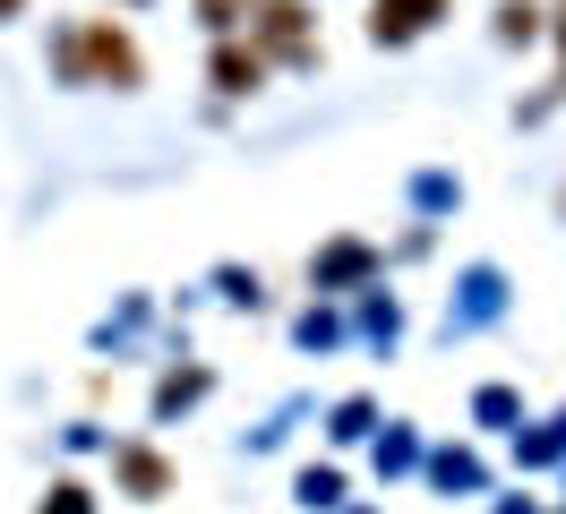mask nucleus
Listing matches in <instances>:
<instances>
[{
	"instance_id": "nucleus-1",
	"label": "nucleus",
	"mask_w": 566,
	"mask_h": 514,
	"mask_svg": "<svg viewBox=\"0 0 566 514\" xmlns=\"http://www.w3.org/2000/svg\"><path fill=\"white\" fill-rule=\"evenodd\" d=\"M438 9H447V0H378L369 34H378V43H412V34H421L429 18H438Z\"/></svg>"
},
{
	"instance_id": "nucleus-2",
	"label": "nucleus",
	"mask_w": 566,
	"mask_h": 514,
	"mask_svg": "<svg viewBox=\"0 0 566 514\" xmlns=\"http://www.w3.org/2000/svg\"><path fill=\"white\" fill-rule=\"evenodd\" d=\"M258 77H266V61H258V52H241V43H223V52H214V86H223V95H249Z\"/></svg>"
},
{
	"instance_id": "nucleus-3",
	"label": "nucleus",
	"mask_w": 566,
	"mask_h": 514,
	"mask_svg": "<svg viewBox=\"0 0 566 514\" xmlns=\"http://www.w3.org/2000/svg\"><path fill=\"white\" fill-rule=\"evenodd\" d=\"M258 27H266V43H275V52H292V61H301V0H266V18H258Z\"/></svg>"
},
{
	"instance_id": "nucleus-4",
	"label": "nucleus",
	"mask_w": 566,
	"mask_h": 514,
	"mask_svg": "<svg viewBox=\"0 0 566 514\" xmlns=\"http://www.w3.org/2000/svg\"><path fill=\"white\" fill-rule=\"evenodd\" d=\"M120 472H129V489H146V497H155V489H164V463H155V454H138V445H129V454H120Z\"/></svg>"
},
{
	"instance_id": "nucleus-5",
	"label": "nucleus",
	"mask_w": 566,
	"mask_h": 514,
	"mask_svg": "<svg viewBox=\"0 0 566 514\" xmlns=\"http://www.w3.org/2000/svg\"><path fill=\"white\" fill-rule=\"evenodd\" d=\"M43 514H86V489H77V480H61V489H52V506Z\"/></svg>"
},
{
	"instance_id": "nucleus-6",
	"label": "nucleus",
	"mask_w": 566,
	"mask_h": 514,
	"mask_svg": "<svg viewBox=\"0 0 566 514\" xmlns=\"http://www.w3.org/2000/svg\"><path fill=\"white\" fill-rule=\"evenodd\" d=\"M207 27H241V0H207Z\"/></svg>"
},
{
	"instance_id": "nucleus-7",
	"label": "nucleus",
	"mask_w": 566,
	"mask_h": 514,
	"mask_svg": "<svg viewBox=\"0 0 566 514\" xmlns=\"http://www.w3.org/2000/svg\"><path fill=\"white\" fill-rule=\"evenodd\" d=\"M558 34H566V9H558Z\"/></svg>"
}]
</instances>
